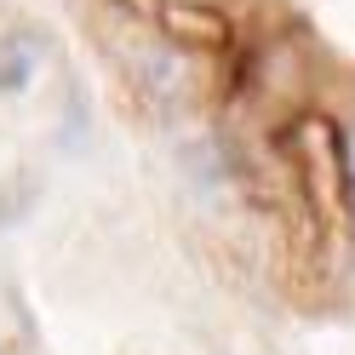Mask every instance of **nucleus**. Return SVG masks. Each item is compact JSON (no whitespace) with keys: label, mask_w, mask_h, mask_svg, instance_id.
<instances>
[{"label":"nucleus","mask_w":355,"mask_h":355,"mask_svg":"<svg viewBox=\"0 0 355 355\" xmlns=\"http://www.w3.org/2000/svg\"><path fill=\"white\" fill-rule=\"evenodd\" d=\"M286 149H293V172H298V195L327 247H349L355 235V166L344 149L338 121H327L321 109L293 121L286 132Z\"/></svg>","instance_id":"obj_1"},{"label":"nucleus","mask_w":355,"mask_h":355,"mask_svg":"<svg viewBox=\"0 0 355 355\" xmlns=\"http://www.w3.org/2000/svg\"><path fill=\"white\" fill-rule=\"evenodd\" d=\"M109 6H121L126 17H144V24H161V12H166V0H109Z\"/></svg>","instance_id":"obj_4"},{"label":"nucleus","mask_w":355,"mask_h":355,"mask_svg":"<svg viewBox=\"0 0 355 355\" xmlns=\"http://www.w3.org/2000/svg\"><path fill=\"white\" fill-rule=\"evenodd\" d=\"M161 29L178 40L184 52H201V58H218L235 46V29L218 6H195V0H166L161 12Z\"/></svg>","instance_id":"obj_2"},{"label":"nucleus","mask_w":355,"mask_h":355,"mask_svg":"<svg viewBox=\"0 0 355 355\" xmlns=\"http://www.w3.org/2000/svg\"><path fill=\"white\" fill-rule=\"evenodd\" d=\"M35 58H40V40H35V35H6V40H0V92L29 86Z\"/></svg>","instance_id":"obj_3"}]
</instances>
